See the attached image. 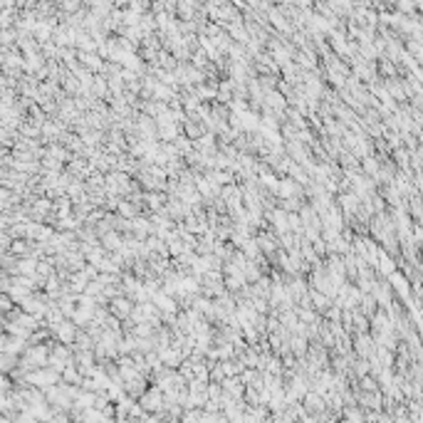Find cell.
Instances as JSON below:
<instances>
[{
  "label": "cell",
  "mask_w": 423,
  "mask_h": 423,
  "mask_svg": "<svg viewBox=\"0 0 423 423\" xmlns=\"http://www.w3.org/2000/svg\"><path fill=\"white\" fill-rule=\"evenodd\" d=\"M327 305H329V300H327L322 292H312V307H314L317 312H327Z\"/></svg>",
  "instance_id": "6"
},
{
  "label": "cell",
  "mask_w": 423,
  "mask_h": 423,
  "mask_svg": "<svg viewBox=\"0 0 423 423\" xmlns=\"http://www.w3.org/2000/svg\"><path fill=\"white\" fill-rule=\"evenodd\" d=\"M134 300L129 297V295H116V297H112V302H109V312L114 314V317H119V319H126L129 314H134V305H131Z\"/></svg>",
  "instance_id": "2"
},
{
  "label": "cell",
  "mask_w": 423,
  "mask_h": 423,
  "mask_svg": "<svg viewBox=\"0 0 423 423\" xmlns=\"http://www.w3.org/2000/svg\"><path fill=\"white\" fill-rule=\"evenodd\" d=\"M25 381L30 384V386H55L57 381H62V371L60 369H55V366H50V369H40V371H30V374H25Z\"/></svg>",
  "instance_id": "1"
},
{
  "label": "cell",
  "mask_w": 423,
  "mask_h": 423,
  "mask_svg": "<svg viewBox=\"0 0 423 423\" xmlns=\"http://www.w3.org/2000/svg\"><path fill=\"white\" fill-rule=\"evenodd\" d=\"M119 216H124V218H136L139 216V208L141 205H134L131 200H119Z\"/></svg>",
  "instance_id": "4"
},
{
  "label": "cell",
  "mask_w": 423,
  "mask_h": 423,
  "mask_svg": "<svg viewBox=\"0 0 423 423\" xmlns=\"http://www.w3.org/2000/svg\"><path fill=\"white\" fill-rule=\"evenodd\" d=\"M161 388H154V391H149V393H144V406L146 408H161V401H163V396L158 393Z\"/></svg>",
  "instance_id": "5"
},
{
  "label": "cell",
  "mask_w": 423,
  "mask_h": 423,
  "mask_svg": "<svg viewBox=\"0 0 423 423\" xmlns=\"http://www.w3.org/2000/svg\"><path fill=\"white\" fill-rule=\"evenodd\" d=\"M268 102H270V109H272V112H277V114L285 109V99H282V97H277V94H270V97H268Z\"/></svg>",
  "instance_id": "7"
},
{
  "label": "cell",
  "mask_w": 423,
  "mask_h": 423,
  "mask_svg": "<svg viewBox=\"0 0 423 423\" xmlns=\"http://www.w3.org/2000/svg\"><path fill=\"white\" fill-rule=\"evenodd\" d=\"M305 408H307V411H312V413H322V411H324V398H322L319 393H314V391H312V393H307V396H305Z\"/></svg>",
  "instance_id": "3"
}]
</instances>
